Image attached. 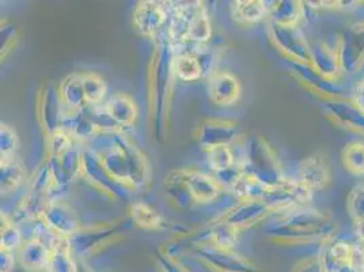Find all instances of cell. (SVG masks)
I'll use <instances>...</instances> for the list:
<instances>
[{"mask_svg":"<svg viewBox=\"0 0 364 272\" xmlns=\"http://www.w3.org/2000/svg\"><path fill=\"white\" fill-rule=\"evenodd\" d=\"M87 149L101 161L107 173L132 192L143 191L151 182V167L146 154L122 131H100Z\"/></svg>","mask_w":364,"mask_h":272,"instance_id":"6da1fadb","label":"cell"},{"mask_svg":"<svg viewBox=\"0 0 364 272\" xmlns=\"http://www.w3.org/2000/svg\"><path fill=\"white\" fill-rule=\"evenodd\" d=\"M147 80L150 130L152 137L162 145L168 135L173 88L177 80L174 74V51L167 37L155 46Z\"/></svg>","mask_w":364,"mask_h":272,"instance_id":"7a4b0ae2","label":"cell"},{"mask_svg":"<svg viewBox=\"0 0 364 272\" xmlns=\"http://www.w3.org/2000/svg\"><path fill=\"white\" fill-rule=\"evenodd\" d=\"M265 226L271 241L282 245L325 244L337 236V224L326 212L311 206L274 214Z\"/></svg>","mask_w":364,"mask_h":272,"instance_id":"3957f363","label":"cell"},{"mask_svg":"<svg viewBox=\"0 0 364 272\" xmlns=\"http://www.w3.org/2000/svg\"><path fill=\"white\" fill-rule=\"evenodd\" d=\"M165 197L177 210H189L213 203L220 197L223 187L210 174L196 169H174L164 182Z\"/></svg>","mask_w":364,"mask_h":272,"instance_id":"277c9868","label":"cell"},{"mask_svg":"<svg viewBox=\"0 0 364 272\" xmlns=\"http://www.w3.org/2000/svg\"><path fill=\"white\" fill-rule=\"evenodd\" d=\"M237 164L243 172L267 187H274L287 179L272 145L257 134L243 135L234 146Z\"/></svg>","mask_w":364,"mask_h":272,"instance_id":"5b68a950","label":"cell"},{"mask_svg":"<svg viewBox=\"0 0 364 272\" xmlns=\"http://www.w3.org/2000/svg\"><path fill=\"white\" fill-rule=\"evenodd\" d=\"M46 140V164L50 169L55 185L61 189L82 176L80 143L75 142L63 130Z\"/></svg>","mask_w":364,"mask_h":272,"instance_id":"8992f818","label":"cell"},{"mask_svg":"<svg viewBox=\"0 0 364 272\" xmlns=\"http://www.w3.org/2000/svg\"><path fill=\"white\" fill-rule=\"evenodd\" d=\"M122 231L124 227L122 224L116 222H101L90 226H82L75 236L68 239L71 252L76 260L83 261L85 257L100 252L107 244L116 240Z\"/></svg>","mask_w":364,"mask_h":272,"instance_id":"52a82bcc","label":"cell"},{"mask_svg":"<svg viewBox=\"0 0 364 272\" xmlns=\"http://www.w3.org/2000/svg\"><path fill=\"white\" fill-rule=\"evenodd\" d=\"M192 251L200 263L213 272H259L257 266L235 251L213 246L210 242L195 241Z\"/></svg>","mask_w":364,"mask_h":272,"instance_id":"ba28073f","label":"cell"},{"mask_svg":"<svg viewBox=\"0 0 364 272\" xmlns=\"http://www.w3.org/2000/svg\"><path fill=\"white\" fill-rule=\"evenodd\" d=\"M268 36L274 49L289 63L310 64L311 43L299 26H280L269 22Z\"/></svg>","mask_w":364,"mask_h":272,"instance_id":"9c48e42d","label":"cell"},{"mask_svg":"<svg viewBox=\"0 0 364 272\" xmlns=\"http://www.w3.org/2000/svg\"><path fill=\"white\" fill-rule=\"evenodd\" d=\"M85 177L92 188L101 192L104 197H109L110 200H127L134 194L127 187L116 182L107 169L102 167L98 157L91 152L90 149L83 147L82 152V176Z\"/></svg>","mask_w":364,"mask_h":272,"instance_id":"30bf717a","label":"cell"},{"mask_svg":"<svg viewBox=\"0 0 364 272\" xmlns=\"http://www.w3.org/2000/svg\"><path fill=\"white\" fill-rule=\"evenodd\" d=\"M314 194L301 182H296L294 177H287L284 182L274 187H268L262 202L272 210L274 215L310 206Z\"/></svg>","mask_w":364,"mask_h":272,"instance_id":"8fae6325","label":"cell"},{"mask_svg":"<svg viewBox=\"0 0 364 272\" xmlns=\"http://www.w3.org/2000/svg\"><path fill=\"white\" fill-rule=\"evenodd\" d=\"M242 136L235 121L223 117L205 119L198 124L196 131L198 146L204 152L216 147H232Z\"/></svg>","mask_w":364,"mask_h":272,"instance_id":"7c38bea8","label":"cell"},{"mask_svg":"<svg viewBox=\"0 0 364 272\" xmlns=\"http://www.w3.org/2000/svg\"><path fill=\"white\" fill-rule=\"evenodd\" d=\"M173 11V1L141 0L132 11V25L135 31L146 37L155 38L162 28L168 23Z\"/></svg>","mask_w":364,"mask_h":272,"instance_id":"4fadbf2b","label":"cell"},{"mask_svg":"<svg viewBox=\"0 0 364 272\" xmlns=\"http://www.w3.org/2000/svg\"><path fill=\"white\" fill-rule=\"evenodd\" d=\"M289 73L296 80L299 86L310 94L316 95L322 103L348 97V94L343 89L340 82H333L318 74L310 64L301 63H289Z\"/></svg>","mask_w":364,"mask_h":272,"instance_id":"5bb4252c","label":"cell"},{"mask_svg":"<svg viewBox=\"0 0 364 272\" xmlns=\"http://www.w3.org/2000/svg\"><path fill=\"white\" fill-rule=\"evenodd\" d=\"M336 46L344 74H356L364 68V19L341 31Z\"/></svg>","mask_w":364,"mask_h":272,"instance_id":"9a60e30c","label":"cell"},{"mask_svg":"<svg viewBox=\"0 0 364 272\" xmlns=\"http://www.w3.org/2000/svg\"><path fill=\"white\" fill-rule=\"evenodd\" d=\"M313 194L326 191L332 184V167L325 152H318L304 158L294 177Z\"/></svg>","mask_w":364,"mask_h":272,"instance_id":"2e32d148","label":"cell"},{"mask_svg":"<svg viewBox=\"0 0 364 272\" xmlns=\"http://www.w3.org/2000/svg\"><path fill=\"white\" fill-rule=\"evenodd\" d=\"M328 120L341 130L364 136V110L350 97L322 103Z\"/></svg>","mask_w":364,"mask_h":272,"instance_id":"e0dca14e","label":"cell"},{"mask_svg":"<svg viewBox=\"0 0 364 272\" xmlns=\"http://www.w3.org/2000/svg\"><path fill=\"white\" fill-rule=\"evenodd\" d=\"M273 215V211L264 203L258 200H240L231 206L228 211L219 215L216 219L238 229L240 231L265 224Z\"/></svg>","mask_w":364,"mask_h":272,"instance_id":"ac0fdd59","label":"cell"},{"mask_svg":"<svg viewBox=\"0 0 364 272\" xmlns=\"http://www.w3.org/2000/svg\"><path fill=\"white\" fill-rule=\"evenodd\" d=\"M41 221L49 230L63 239H71L83 226L75 210L60 199L50 200L46 204Z\"/></svg>","mask_w":364,"mask_h":272,"instance_id":"d6986e66","label":"cell"},{"mask_svg":"<svg viewBox=\"0 0 364 272\" xmlns=\"http://www.w3.org/2000/svg\"><path fill=\"white\" fill-rule=\"evenodd\" d=\"M37 119L46 139L60 131L63 105L58 88L46 85L37 94Z\"/></svg>","mask_w":364,"mask_h":272,"instance_id":"ffe728a7","label":"cell"},{"mask_svg":"<svg viewBox=\"0 0 364 272\" xmlns=\"http://www.w3.org/2000/svg\"><path fill=\"white\" fill-rule=\"evenodd\" d=\"M310 66L323 78L333 82H340L344 75L337 46H331L323 40L311 43Z\"/></svg>","mask_w":364,"mask_h":272,"instance_id":"44dd1931","label":"cell"},{"mask_svg":"<svg viewBox=\"0 0 364 272\" xmlns=\"http://www.w3.org/2000/svg\"><path fill=\"white\" fill-rule=\"evenodd\" d=\"M207 91L213 104L234 105L241 97V85L237 76L228 71H215L207 78Z\"/></svg>","mask_w":364,"mask_h":272,"instance_id":"7402d4cb","label":"cell"},{"mask_svg":"<svg viewBox=\"0 0 364 272\" xmlns=\"http://www.w3.org/2000/svg\"><path fill=\"white\" fill-rule=\"evenodd\" d=\"M110 121L124 132L136 122L137 110L135 100L127 93H114L102 104Z\"/></svg>","mask_w":364,"mask_h":272,"instance_id":"603a6c76","label":"cell"},{"mask_svg":"<svg viewBox=\"0 0 364 272\" xmlns=\"http://www.w3.org/2000/svg\"><path fill=\"white\" fill-rule=\"evenodd\" d=\"M60 130L71 136L77 143H89L100 132L95 122L86 110H68L63 108Z\"/></svg>","mask_w":364,"mask_h":272,"instance_id":"cb8c5ba5","label":"cell"},{"mask_svg":"<svg viewBox=\"0 0 364 272\" xmlns=\"http://www.w3.org/2000/svg\"><path fill=\"white\" fill-rule=\"evenodd\" d=\"M50 249L38 239H26L18 249L21 267L28 272L44 271L50 258Z\"/></svg>","mask_w":364,"mask_h":272,"instance_id":"d4e9b609","label":"cell"},{"mask_svg":"<svg viewBox=\"0 0 364 272\" xmlns=\"http://www.w3.org/2000/svg\"><path fill=\"white\" fill-rule=\"evenodd\" d=\"M306 18V4L299 0L271 1L269 22L280 26H299Z\"/></svg>","mask_w":364,"mask_h":272,"instance_id":"484cf974","label":"cell"},{"mask_svg":"<svg viewBox=\"0 0 364 272\" xmlns=\"http://www.w3.org/2000/svg\"><path fill=\"white\" fill-rule=\"evenodd\" d=\"M271 3L262 0H237L230 6V14L240 25H253L269 16Z\"/></svg>","mask_w":364,"mask_h":272,"instance_id":"4316f807","label":"cell"},{"mask_svg":"<svg viewBox=\"0 0 364 272\" xmlns=\"http://www.w3.org/2000/svg\"><path fill=\"white\" fill-rule=\"evenodd\" d=\"M59 97H60L61 105L68 110H85L89 104L83 90L82 76L80 74H71L65 76L59 86Z\"/></svg>","mask_w":364,"mask_h":272,"instance_id":"83f0119b","label":"cell"},{"mask_svg":"<svg viewBox=\"0 0 364 272\" xmlns=\"http://www.w3.org/2000/svg\"><path fill=\"white\" fill-rule=\"evenodd\" d=\"M129 216L132 224L143 230L159 231L168 227L166 218L143 200H137L131 204Z\"/></svg>","mask_w":364,"mask_h":272,"instance_id":"f1b7e54d","label":"cell"},{"mask_svg":"<svg viewBox=\"0 0 364 272\" xmlns=\"http://www.w3.org/2000/svg\"><path fill=\"white\" fill-rule=\"evenodd\" d=\"M213 36V28L208 11L201 1H193L192 16H191V26L188 43L193 44H207Z\"/></svg>","mask_w":364,"mask_h":272,"instance_id":"f546056e","label":"cell"},{"mask_svg":"<svg viewBox=\"0 0 364 272\" xmlns=\"http://www.w3.org/2000/svg\"><path fill=\"white\" fill-rule=\"evenodd\" d=\"M238 236H240L238 229L230 226L219 219H215L203 236L198 234L196 241H207L213 246L234 251V248L238 242Z\"/></svg>","mask_w":364,"mask_h":272,"instance_id":"4dcf8cb0","label":"cell"},{"mask_svg":"<svg viewBox=\"0 0 364 272\" xmlns=\"http://www.w3.org/2000/svg\"><path fill=\"white\" fill-rule=\"evenodd\" d=\"M0 167H1L0 179H1L3 195L14 192L26 180V169L18 158L4 161L0 164Z\"/></svg>","mask_w":364,"mask_h":272,"instance_id":"1f68e13d","label":"cell"},{"mask_svg":"<svg viewBox=\"0 0 364 272\" xmlns=\"http://www.w3.org/2000/svg\"><path fill=\"white\" fill-rule=\"evenodd\" d=\"M46 270L49 272H79V260L73 255L68 240L52 249Z\"/></svg>","mask_w":364,"mask_h":272,"instance_id":"d6a6232c","label":"cell"},{"mask_svg":"<svg viewBox=\"0 0 364 272\" xmlns=\"http://www.w3.org/2000/svg\"><path fill=\"white\" fill-rule=\"evenodd\" d=\"M268 187L256 180L253 176L243 172L240 179L230 189L240 200H258L262 202Z\"/></svg>","mask_w":364,"mask_h":272,"instance_id":"836d02e7","label":"cell"},{"mask_svg":"<svg viewBox=\"0 0 364 272\" xmlns=\"http://www.w3.org/2000/svg\"><path fill=\"white\" fill-rule=\"evenodd\" d=\"M341 164L349 174L364 177V142H349L341 150Z\"/></svg>","mask_w":364,"mask_h":272,"instance_id":"e575fe53","label":"cell"},{"mask_svg":"<svg viewBox=\"0 0 364 272\" xmlns=\"http://www.w3.org/2000/svg\"><path fill=\"white\" fill-rule=\"evenodd\" d=\"M0 249L11 251V252H18V249L22 246L25 242V236L21 230V226L16 225V222L9 216L7 214L1 212V229H0Z\"/></svg>","mask_w":364,"mask_h":272,"instance_id":"d590c367","label":"cell"},{"mask_svg":"<svg viewBox=\"0 0 364 272\" xmlns=\"http://www.w3.org/2000/svg\"><path fill=\"white\" fill-rule=\"evenodd\" d=\"M174 74L182 82H195L204 76V71L196 56L174 55Z\"/></svg>","mask_w":364,"mask_h":272,"instance_id":"8d00e7d4","label":"cell"},{"mask_svg":"<svg viewBox=\"0 0 364 272\" xmlns=\"http://www.w3.org/2000/svg\"><path fill=\"white\" fill-rule=\"evenodd\" d=\"M80 76H82L83 90H85L89 106L104 104V98L107 95V90L105 80L95 73H83Z\"/></svg>","mask_w":364,"mask_h":272,"instance_id":"74e56055","label":"cell"},{"mask_svg":"<svg viewBox=\"0 0 364 272\" xmlns=\"http://www.w3.org/2000/svg\"><path fill=\"white\" fill-rule=\"evenodd\" d=\"M205 157H207L208 167L213 170V174L223 172L237 164L234 146L232 147H216L213 150H208V152H205Z\"/></svg>","mask_w":364,"mask_h":272,"instance_id":"f35d334b","label":"cell"},{"mask_svg":"<svg viewBox=\"0 0 364 272\" xmlns=\"http://www.w3.org/2000/svg\"><path fill=\"white\" fill-rule=\"evenodd\" d=\"M347 210L352 224H364V182L350 189L347 197Z\"/></svg>","mask_w":364,"mask_h":272,"instance_id":"ab89813d","label":"cell"},{"mask_svg":"<svg viewBox=\"0 0 364 272\" xmlns=\"http://www.w3.org/2000/svg\"><path fill=\"white\" fill-rule=\"evenodd\" d=\"M19 146V139L16 131L9 124H1L0 127V154L1 162L16 158V152Z\"/></svg>","mask_w":364,"mask_h":272,"instance_id":"60d3db41","label":"cell"},{"mask_svg":"<svg viewBox=\"0 0 364 272\" xmlns=\"http://www.w3.org/2000/svg\"><path fill=\"white\" fill-rule=\"evenodd\" d=\"M1 61L6 59L13 51H16L18 41H19V31L13 22L4 21L1 22Z\"/></svg>","mask_w":364,"mask_h":272,"instance_id":"b9f144b4","label":"cell"},{"mask_svg":"<svg viewBox=\"0 0 364 272\" xmlns=\"http://www.w3.org/2000/svg\"><path fill=\"white\" fill-rule=\"evenodd\" d=\"M156 264L161 272H192L180 260L167 256L161 249L156 253Z\"/></svg>","mask_w":364,"mask_h":272,"instance_id":"7bdbcfd3","label":"cell"},{"mask_svg":"<svg viewBox=\"0 0 364 272\" xmlns=\"http://www.w3.org/2000/svg\"><path fill=\"white\" fill-rule=\"evenodd\" d=\"M292 272H325V270L321 258L317 255L301 260L298 264H295Z\"/></svg>","mask_w":364,"mask_h":272,"instance_id":"ee69618b","label":"cell"},{"mask_svg":"<svg viewBox=\"0 0 364 272\" xmlns=\"http://www.w3.org/2000/svg\"><path fill=\"white\" fill-rule=\"evenodd\" d=\"M16 260V252L0 249V272L14 271Z\"/></svg>","mask_w":364,"mask_h":272,"instance_id":"f6af8a7d","label":"cell"},{"mask_svg":"<svg viewBox=\"0 0 364 272\" xmlns=\"http://www.w3.org/2000/svg\"><path fill=\"white\" fill-rule=\"evenodd\" d=\"M353 103H356L364 110V76L355 85L353 90L349 94Z\"/></svg>","mask_w":364,"mask_h":272,"instance_id":"bcb514c9","label":"cell"},{"mask_svg":"<svg viewBox=\"0 0 364 272\" xmlns=\"http://www.w3.org/2000/svg\"><path fill=\"white\" fill-rule=\"evenodd\" d=\"M337 272H360L359 271V268L353 264V263H349V264H346V266H343V267H340V270Z\"/></svg>","mask_w":364,"mask_h":272,"instance_id":"7dc6e473","label":"cell"},{"mask_svg":"<svg viewBox=\"0 0 364 272\" xmlns=\"http://www.w3.org/2000/svg\"><path fill=\"white\" fill-rule=\"evenodd\" d=\"M359 271L364 272V261L360 264V267H359Z\"/></svg>","mask_w":364,"mask_h":272,"instance_id":"c3c4849f","label":"cell"},{"mask_svg":"<svg viewBox=\"0 0 364 272\" xmlns=\"http://www.w3.org/2000/svg\"><path fill=\"white\" fill-rule=\"evenodd\" d=\"M359 245H362V246H363V248H364V242H363V244H359Z\"/></svg>","mask_w":364,"mask_h":272,"instance_id":"681fc988","label":"cell"},{"mask_svg":"<svg viewBox=\"0 0 364 272\" xmlns=\"http://www.w3.org/2000/svg\"><path fill=\"white\" fill-rule=\"evenodd\" d=\"M41 272H49V271H48V270H46H46H44V271H41Z\"/></svg>","mask_w":364,"mask_h":272,"instance_id":"f907efd6","label":"cell"}]
</instances>
